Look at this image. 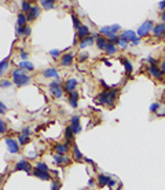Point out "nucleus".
<instances>
[{"label":"nucleus","mask_w":165,"mask_h":190,"mask_svg":"<svg viewBox=\"0 0 165 190\" xmlns=\"http://www.w3.org/2000/svg\"><path fill=\"white\" fill-rule=\"evenodd\" d=\"M50 55H51L52 58H58V57L61 55V51H59V50H51V51H50Z\"/></svg>","instance_id":"4c0bfd02"},{"label":"nucleus","mask_w":165,"mask_h":190,"mask_svg":"<svg viewBox=\"0 0 165 190\" xmlns=\"http://www.w3.org/2000/svg\"><path fill=\"white\" fill-rule=\"evenodd\" d=\"M32 4H30L29 2H22L21 3V10H22V13L23 14H29L30 13V10H32Z\"/></svg>","instance_id":"cd10ccee"},{"label":"nucleus","mask_w":165,"mask_h":190,"mask_svg":"<svg viewBox=\"0 0 165 190\" xmlns=\"http://www.w3.org/2000/svg\"><path fill=\"white\" fill-rule=\"evenodd\" d=\"M30 81H32V77L28 76L22 69L18 68L12 72V83L17 85V87H23V85L29 84Z\"/></svg>","instance_id":"f257e3e1"},{"label":"nucleus","mask_w":165,"mask_h":190,"mask_svg":"<svg viewBox=\"0 0 165 190\" xmlns=\"http://www.w3.org/2000/svg\"><path fill=\"white\" fill-rule=\"evenodd\" d=\"M94 43H96V39H95V37H94V36H88V37H85L84 40L80 41V48H81V50H84V48L92 46Z\"/></svg>","instance_id":"dca6fc26"},{"label":"nucleus","mask_w":165,"mask_h":190,"mask_svg":"<svg viewBox=\"0 0 165 190\" xmlns=\"http://www.w3.org/2000/svg\"><path fill=\"white\" fill-rule=\"evenodd\" d=\"M28 53H25V51H21V54H19V57H21V59L22 61H28Z\"/></svg>","instance_id":"79ce46f5"},{"label":"nucleus","mask_w":165,"mask_h":190,"mask_svg":"<svg viewBox=\"0 0 165 190\" xmlns=\"http://www.w3.org/2000/svg\"><path fill=\"white\" fill-rule=\"evenodd\" d=\"M6 132H7V126H6L4 120H0V134H2V135H4Z\"/></svg>","instance_id":"f704fd0d"},{"label":"nucleus","mask_w":165,"mask_h":190,"mask_svg":"<svg viewBox=\"0 0 165 190\" xmlns=\"http://www.w3.org/2000/svg\"><path fill=\"white\" fill-rule=\"evenodd\" d=\"M105 53L108 54V55H114V54H117V46L109 41L108 46H106V48H105Z\"/></svg>","instance_id":"a878e982"},{"label":"nucleus","mask_w":165,"mask_h":190,"mask_svg":"<svg viewBox=\"0 0 165 190\" xmlns=\"http://www.w3.org/2000/svg\"><path fill=\"white\" fill-rule=\"evenodd\" d=\"M105 65H106V66H112V64H110L109 61H105Z\"/></svg>","instance_id":"4d7b16f0"},{"label":"nucleus","mask_w":165,"mask_h":190,"mask_svg":"<svg viewBox=\"0 0 165 190\" xmlns=\"http://www.w3.org/2000/svg\"><path fill=\"white\" fill-rule=\"evenodd\" d=\"M11 85V81H8V80H2V88H7V87H10Z\"/></svg>","instance_id":"a19ab883"},{"label":"nucleus","mask_w":165,"mask_h":190,"mask_svg":"<svg viewBox=\"0 0 165 190\" xmlns=\"http://www.w3.org/2000/svg\"><path fill=\"white\" fill-rule=\"evenodd\" d=\"M50 92L52 94L55 98L57 99H61L62 98V95H63V88L61 87V84H58V83H55V81H52V83H50Z\"/></svg>","instance_id":"39448f33"},{"label":"nucleus","mask_w":165,"mask_h":190,"mask_svg":"<svg viewBox=\"0 0 165 190\" xmlns=\"http://www.w3.org/2000/svg\"><path fill=\"white\" fill-rule=\"evenodd\" d=\"M161 21H162V23H165V11L161 13Z\"/></svg>","instance_id":"5fc2aeb1"},{"label":"nucleus","mask_w":165,"mask_h":190,"mask_svg":"<svg viewBox=\"0 0 165 190\" xmlns=\"http://www.w3.org/2000/svg\"><path fill=\"white\" fill-rule=\"evenodd\" d=\"M40 13H41V10L39 8V6H33V7H32V10H30V13H29V14H28V15H26L28 21H33V19L39 18Z\"/></svg>","instance_id":"4468645a"},{"label":"nucleus","mask_w":165,"mask_h":190,"mask_svg":"<svg viewBox=\"0 0 165 190\" xmlns=\"http://www.w3.org/2000/svg\"><path fill=\"white\" fill-rule=\"evenodd\" d=\"M88 36H91L88 26H87V25H81V26L77 29V37H78L80 40H84L85 37H88Z\"/></svg>","instance_id":"9b49d317"},{"label":"nucleus","mask_w":165,"mask_h":190,"mask_svg":"<svg viewBox=\"0 0 165 190\" xmlns=\"http://www.w3.org/2000/svg\"><path fill=\"white\" fill-rule=\"evenodd\" d=\"M43 76H44V77H47V79H50V77L58 79V77H59V74H58V72L55 70L54 68H48V69H46V70L43 72Z\"/></svg>","instance_id":"6ab92c4d"},{"label":"nucleus","mask_w":165,"mask_h":190,"mask_svg":"<svg viewBox=\"0 0 165 190\" xmlns=\"http://www.w3.org/2000/svg\"><path fill=\"white\" fill-rule=\"evenodd\" d=\"M76 87H77V80H76V79H68L63 84V90L66 92H69V94L76 91Z\"/></svg>","instance_id":"0eeeda50"},{"label":"nucleus","mask_w":165,"mask_h":190,"mask_svg":"<svg viewBox=\"0 0 165 190\" xmlns=\"http://www.w3.org/2000/svg\"><path fill=\"white\" fill-rule=\"evenodd\" d=\"M30 30H32V29H30V28H29V26H23V30H22V34H25V36H29V34H30Z\"/></svg>","instance_id":"ea45409f"},{"label":"nucleus","mask_w":165,"mask_h":190,"mask_svg":"<svg viewBox=\"0 0 165 190\" xmlns=\"http://www.w3.org/2000/svg\"><path fill=\"white\" fill-rule=\"evenodd\" d=\"M116 96H117V90L103 91L102 94L98 95V103H101V105H108L110 108H113V106H114V102H116Z\"/></svg>","instance_id":"f03ea898"},{"label":"nucleus","mask_w":165,"mask_h":190,"mask_svg":"<svg viewBox=\"0 0 165 190\" xmlns=\"http://www.w3.org/2000/svg\"><path fill=\"white\" fill-rule=\"evenodd\" d=\"M72 150H73V157L76 161H81L84 160V157H82V153L80 151V149H78V146L76 143H73V147H72Z\"/></svg>","instance_id":"412c9836"},{"label":"nucleus","mask_w":165,"mask_h":190,"mask_svg":"<svg viewBox=\"0 0 165 190\" xmlns=\"http://www.w3.org/2000/svg\"><path fill=\"white\" fill-rule=\"evenodd\" d=\"M136 32H133V30H125V32H122L121 34H120V39L124 40V41H127V43H132L133 40L136 39Z\"/></svg>","instance_id":"423d86ee"},{"label":"nucleus","mask_w":165,"mask_h":190,"mask_svg":"<svg viewBox=\"0 0 165 190\" xmlns=\"http://www.w3.org/2000/svg\"><path fill=\"white\" fill-rule=\"evenodd\" d=\"M158 7H160L161 11H165V0H162V2L158 3Z\"/></svg>","instance_id":"a18cd8bd"},{"label":"nucleus","mask_w":165,"mask_h":190,"mask_svg":"<svg viewBox=\"0 0 165 190\" xmlns=\"http://www.w3.org/2000/svg\"><path fill=\"white\" fill-rule=\"evenodd\" d=\"M18 66H19V69H22V70H29V72L34 70L33 64H32V62H29V61H21L18 64Z\"/></svg>","instance_id":"aec40b11"},{"label":"nucleus","mask_w":165,"mask_h":190,"mask_svg":"<svg viewBox=\"0 0 165 190\" xmlns=\"http://www.w3.org/2000/svg\"><path fill=\"white\" fill-rule=\"evenodd\" d=\"M122 64H124V68H125L127 74H131V73H132L133 68H132V64H131V61H128V59H122Z\"/></svg>","instance_id":"c85d7f7f"},{"label":"nucleus","mask_w":165,"mask_h":190,"mask_svg":"<svg viewBox=\"0 0 165 190\" xmlns=\"http://www.w3.org/2000/svg\"><path fill=\"white\" fill-rule=\"evenodd\" d=\"M68 143H57L54 146V150H55V154H61V156H66L68 153Z\"/></svg>","instance_id":"f8f14e48"},{"label":"nucleus","mask_w":165,"mask_h":190,"mask_svg":"<svg viewBox=\"0 0 165 190\" xmlns=\"http://www.w3.org/2000/svg\"><path fill=\"white\" fill-rule=\"evenodd\" d=\"M21 134H22V135H26V136H29L30 134H32V131H30V128H28V127H25V128L22 130V132H21Z\"/></svg>","instance_id":"58836bf2"},{"label":"nucleus","mask_w":165,"mask_h":190,"mask_svg":"<svg viewBox=\"0 0 165 190\" xmlns=\"http://www.w3.org/2000/svg\"><path fill=\"white\" fill-rule=\"evenodd\" d=\"M18 142H19V145H26L28 142H29V136H26V135H21L18 136Z\"/></svg>","instance_id":"473e14b6"},{"label":"nucleus","mask_w":165,"mask_h":190,"mask_svg":"<svg viewBox=\"0 0 165 190\" xmlns=\"http://www.w3.org/2000/svg\"><path fill=\"white\" fill-rule=\"evenodd\" d=\"M30 164L28 163V161H25V160H21V161H18V163L15 164V170L17 171H25V172H28L29 175H33L32 172H30Z\"/></svg>","instance_id":"6e6552de"},{"label":"nucleus","mask_w":165,"mask_h":190,"mask_svg":"<svg viewBox=\"0 0 165 190\" xmlns=\"http://www.w3.org/2000/svg\"><path fill=\"white\" fill-rule=\"evenodd\" d=\"M158 108H160V105H158L157 102L151 103V106H150V112H151V113H158Z\"/></svg>","instance_id":"e433bc0d"},{"label":"nucleus","mask_w":165,"mask_h":190,"mask_svg":"<svg viewBox=\"0 0 165 190\" xmlns=\"http://www.w3.org/2000/svg\"><path fill=\"white\" fill-rule=\"evenodd\" d=\"M153 34L156 37H162L164 34H165V23H158V25L154 26V29H153Z\"/></svg>","instance_id":"2eb2a0df"},{"label":"nucleus","mask_w":165,"mask_h":190,"mask_svg":"<svg viewBox=\"0 0 165 190\" xmlns=\"http://www.w3.org/2000/svg\"><path fill=\"white\" fill-rule=\"evenodd\" d=\"M33 175L37 177V178H40L41 181H50L51 179V175L48 174V172H43V171H39V170H34Z\"/></svg>","instance_id":"5701e85b"},{"label":"nucleus","mask_w":165,"mask_h":190,"mask_svg":"<svg viewBox=\"0 0 165 190\" xmlns=\"http://www.w3.org/2000/svg\"><path fill=\"white\" fill-rule=\"evenodd\" d=\"M7 68H8V61H7V59H3L2 64H0V72H2V74L4 73V70H6Z\"/></svg>","instance_id":"72a5a7b5"},{"label":"nucleus","mask_w":165,"mask_h":190,"mask_svg":"<svg viewBox=\"0 0 165 190\" xmlns=\"http://www.w3.org/2000/svg\"><path fill=\"white\" fill-rule=\"evenodd\" d=\"M72 21H73V26H74V29H78V28H80L82 23L80 22V19L77 18V17L74 15V14H72Z\"/></svg>","instance_id":"2f4dec72"},{"label":"nucleus","mask_w":165,"mask_h":190,"mask_svg":"<svg viewBox=\"0 0 165 190\" xmlns=\"http://www.w3.org/2000/svg\"><path fill=\"white\" fill-rule=\"evenodd\" d=\"M26 21H28V18H26V15L23 13H21V14H18V17H17V23H18V26H21V28H23V26H26L25 23H26Z\"/></svg>","instance_id":"bb28decb"},{"label":"nucleus","mask_w":165,"mask_h":190,"mask_svg":"<svg viewBox=\"0 0 165 190\" xmlns=\"http://www.w3.org/2000/svg\"><path fill=\"white\" fill-rule=\"evenodd\" d=\"M87 58H88V54H87V53H82V54L80 55V59H81V61L87 59Z\"/></svg>","instance_id":"09e8293b"},{"label":"nucleus","mask_w":165,"mask_h":190,"mask_svg":"<svg viewBox=\"0 0 165 190\" xmlns=\"http://www.w3.org/2000/svg\"><path fill=\"white\" fill-rule=\"evenodd\" d=\"M36 170L43 171V172H48V171H50V170H48V165L46 163H43V161H40V163L36 164Z\"/></svg>","instance_id":"7c9ffc66"},{"label":"nucleus","mask_w":165,"mask_h":190,"mask_svg":"<svg viewBox=\"0 0 165 190\" xmlns=\"http://www.w3.org/2000/svg\"><path fill=\"white\" fill-rule=\"evenodd\" d=\"M22 30H23V28H21V26L17 28V36H19V34H22Z\"/></svg>","instance_id":"3c124183"},{"label":"nucleus","mask_w":165,"mask_h":190,"mask_svg":"<svg viewBox=\"0 0 165 190\" xmlns=\"http://www.w3.org/2000/svg\"><path fill=\"white\" fill-rule=\"evenodd\" d=\"M109 187H114V186H116V181H113V179H110V182H109Z\"/></svg>","instance_id":"603ef678"},{"label":"nucleus","mask_w":165,"mask_h":190,"mask_svg":"<svg viewBox=\"0 0 165 190\" xmlns=\"http://www.w3.org/2000/svg\"><path fill=\"white\" fill-rule=\"evenodd\" d=\"M4 142H6L7 149L10 150V153L17 154V153H18V151H19V142H18V141L12 139V138H6V139H4Z\"/></svg>","instance_id":"20e7f679"},{"label":"nucleus","mask_w":165,"mask_h":190,"mask_svg":"<svg viewBox=\"0 0 165 190\" xmlns=\"http://www.w3.org/2000/svg\"><path fill=\"white\" fill-rule=\"evenodd\" d=\"M61 189V182L59 181H54L51 183V190H59Z\"/></svg>","instance_id":"c9c22d12"},{"label":"nucleus","mask_w":165,"mask_h":190,"mask_svg":"<svg viewBox=\"0 0 165 190\" xmlns=\"http://www.w3.org/2000/svg\"><path fill=\"white\" fill-rule=\"evenodd\" d=\"M84 161H85V163H89V164H95L94 161L91 160V158H87V157H84Z\"/></svg>","instance_id":"864d4df0"},{"label":"nucleus","mask_w":165,"mask_h":190,"mask_svg":"<svg viewBox=\"0 0 165 190\" xmlns=\"http://www.w3.org/2000/svg\"><path fill=\"white\" fill-rule=\"evenodd\" d=\"M110 178L109 175H103V174H99L98 175V186L99 187H105V186H108L109 185V182H110Z\"/></svg>","instance_id":"f3484780"},{"label":"nucleus","mask_w":165,"mask_h":190,"mask_svg":"<svg viewBox=\"0 0 165 190\" xmlns=\"http://www.w3.org/2000/svg\"><path fill=\"white\" fill-rule=\"evenodd\" d=\"M70 128L73 130L74 134H78L81 131V126H80V119L78 116H73L70 120Z\"/></svg>","instance_id":"9d476101"},{"label":"nucleus","mask_w":165,"mask_h":190,"mask_svg":"<svg viewBox=\"0 0 165 190\" xmlns=\"http://www.w3.org/2000/svg\"><path fill=\"white\" fill-rule=\"evenodd\" d=\"M54 163L57 165H68L70 163V157L61 156V154H54Z\"/></svg>","instance_id":"1a4fd4ad"},{"label":"nucleus","mask_w":165,"mask_h":190,"mask_svg":"<svg viewBox=\"0 0 165 190\" xmlns=\"http://www.w3.org/2000/svg\"><path fill=\"white\" fill-rule=\"evenodd\" d=\"M149 73L153 76L154 79H161V77H162V70H161L157 65H150V66H149Z\"/></svg>","instance_id":"ddd939ff"},{"label":"nucleus","mask_w":165,"mask_h":190,"mask_svg":"<svg viewBox=\"0 0 165 190\" xmlns=\"http://www.w3.org/2000/svg\"><path fill=\"white\" fill-rule=\"evenodd\" d=\"M69 103L72 105V108H77V105H78V94L76 91L69 94Z\"/></svg>","instance_id":"a211bd4d"},{"label":"nucleus","mask_w":165,"mask_h":190,"mask_svg":"<svg viewBox=\"0 0 165 190\" xmlns=\"http://www.w3.org/2000/svg\"><path fill=\"white\" fill-rule=\"evenodd\" d=\"M154 23H153V21H144V23L143 25H140L139 28H138V36L139 37H144V36H147L150 32H153V29H154Z\"/></svg>","instance_id":"7ed1b4c3"},{"label":"nucleus","mask_w":165,"mask_h":190,"mask_svg":"<svg viewBox=\"0 0 165 190\" xmlns=\"http://www.w3.org/2000/svg\"><path fill=\"white\" fill-rule=\"evenodd\" d=\"M161 70H162V72H165V61H162V62H161Z\"/></svg>","instance_id":"6e6d98bb"},{"label":"nucleus","mask_w":165,"mask_h":190,"mask_svg":"<svg viewBox=\"0 0 165 190\" xmlns=\"http://www.w3.org/2000/svg\"><path fill=\"white\" fill-rule=\"evenodd\" d=\"M118 46L121 47V48H127V47H128V43H127V41H124V40H121V39H120V41H118Z\"/></svg>","instance_id":"c03bdc74"},{"label":"nucleus","mask_w":165,"mask_h":190,"mask_svg":"<svg viewBox=\"0 0 165 190\" xmlns=\"http://www.w3.org/2000/svg\"><path fill=\"white\" fill-rule=\"evenodd\" d=\"M72 62H73V55L72 54H65L61 59V65L62 66H70Z\"/></svg>","instance_id":"4be33fe9"},{"label":"nucleus","mask_w":165,"mask_h":190,"mask_svg":"<svg viewBox=\"0 0 165 190\" xmlns=\"http://www.w3.org/2000/svg\"><path fill=\"white\" fill-rule=\"evenodd\" d=\"M81 190H88V189H81Z\"/></svg>","instance_id":"13d9d810"},{"label":"nucleus","mask_w":165,"mask_h":190,"mask_svg":"<svg viewBox=\"0 0 165 190\" xmlns=\"http://www.w3.org/2000/svg\"><path fill=\"white\" fill-rule=\"evenodd\" d=\"M6 112H7V106L2 102V103H0V113H2V115H4Z\"/></svg>","instance_id":"37998d69"},{"label":"nucleus","mask_w":165,"mask_h":190,"mask_svg":"<svg viewBox=\"0 0 165 190\" xmlns=\"http://www.w3.org/2000/svg\"><path fill=\"white\" fill-rule=\"evenodd\" d=\"M40 4L46 10H50V8H52V6H54V0H41Z\"/></svg>","instance_id":"c756f323"},{"label":"nucleus","mask_w":165,"mask_h":190,"mask_svg":"<svg viewBox=\"0 0 165 190\" xmlns=\"http://www.w3.org/2000/svg\"><path fill=\"white\" fill-rule=\"evenodd\" d=\"M139 43H140V37H139V36H138V37H136V39H135V40H133V41H132V43H131V44H132V46H138V44H139Z\"/></svg>","instance_id":"49530a36"},{"label":"nucleus","mask_w":165,"mask_h":190,"mask_svg":"<svg viewBox=\"0 0 165 190\" xmlns=\"http://www.w3.org/2000/svg\"><path fill=\"white\" fill-rule=\"evenodd\" d=\"M73 136H74V132H73V130L70 128V126L69 127H66V128H65V139H66V142L65 143H70L72 141H73Z\"/></svg>","instance_id":"b1692460"},{"label":"nucleus","mask_w":165,"mask_h":190,"mask_svg":"<svg viewBox=\"0 0 165 190\" xmlns=\"http://www.w3.org/2000/svg\"><path fill=\"white\" fill-rule=\"evenodd\" d=\"M108 43H109V40L106 39V37L101 36L98 40H96L95 44H96V47H98L99 50H103V51H105V48H106V46H108Z\"/></svg>","instance_id":"393cba45"},{"label":"nucleus","mask_w":165,"mask_h":190,"mask_svg":"<svg viewBox=\"0 0 165 190\" xmlns=\"http://www.w3.org/2000/svg\"><path fill=\"white\" fill-rule=\"evenodd\" d=\"M147 62H149V64H151V65H156V59H154V58H151V57L147 58Z\"/></svg>","instance_id":"8fccbe9b"},{"label":"nucleus","mask_w":165,"mask_h":190,"mask_svg":"<svg viewBox=\"0 0 165 190\" xmlns=\"http://www.w3.org/2000/svg\"><path fill=\"white\" fill-rule=\"evenodd\" d=\"M94 186H95V181H94V179H89V181H88V187H94Z\"/></svg>","instance_id":"de8ad7c7"}]
</instances>
